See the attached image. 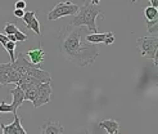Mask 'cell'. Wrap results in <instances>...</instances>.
Masks as SVG:
<instances>
[{"label": "cell", "mask_w": 158, "mask_h": 134, "mask_svg": "<svg viewBox=\"0 0 158 134\" xmlns=\"http://www.w3.org/2000/svg\"><path fill=\"white\" fill-rule=\"evenodd\" d=\"M2 112H13L14 114V108L12 105H8L5 101H3L2 103H0V114Z\"/></svg>", "instance_id": "cell-21"}, {"label": "cell", "mask_w": 158, "mask_h": 134, "mask_svg": "<svg viewBox=\"0 0 158 134\" xmlns=\"http://www.w3.org/2000/svg\"><path fill=\"white\" fill-rule=\"evenodd\" d=\"M91 4H94V5H99V0H93Z\"/></svg>", "instance_id": "cell-33"}, {"label": "cell", "mask_w": 158, "mask_h": 134, "mask_svg": "<svg viewBox=\"0 0 158 134\" xmlns=\"http://www.w3.org/2000/svg\"><path fill=\"white\" fill-rule=\"evenodd\" d=\"M63 125L54 120H45L40 127V134H63Z\"/></svg>", "instance_id": "cell-7"}, {"label": "cell", "mask_w": 158, "mask_h": 134, "mask_svg": "<svg viewBox=\"0 0 158 134\" xmlns=\"http://www.w3.org/2000/svg\"><path fill=\"white\" fill-rule=\"evenodd\" d=\"M81 32L80 27H72L71 25L63 27L58 34L60 52L67 61L77 66H91L99 56V49L95 44L82 43Z\"/></svg>", "instance_id": "cell-1"}, {"label": "cell", "mask_w": 158, "mask_h": 134, "mask_svg": "<svg viewBox=\"0 0 158 134\" xmlns=\"http://www.w3.org/2000/svg\"><path fill=\"white\" fill-rule=\"evenodd\" d=\"M99 127L106 129L107 133L109 134H118L120 132V123L114 119H107V120H102L99 123Z\"/></svg>", "instance_id": "cell-12"}, {"label": "cell", "mask_w": 158, "mask_h": 134, "mask_svg": "<svg viewBox=\"0 0 158 134\" xmlns=\"http://www.w3.org/2000/svg\"><path fill=\"white\" fill-rule=\"evenodd\" d=\"M13 14H14V17H17V18H23V15H25V11H22V9H14L13 11Z\"/></svg>", "instance_id": "cell-26"}, {"label": "cell", "mask_w": 158, "mask_h": 134, "mask_svg": "<svg viewBox=\"0 0 158 134\" xmlns=\"http://www.w3.org/2000/svg\"><path fill=\"white\" fill-rule=\"evenodd\" d=\"M136 2H138V0H131V3H132V4H134V3H136Z\"/></svg>", "instance_id": "cell-34"}, {"label": "cell", "mask_w": 158, "mask_h": 134, "mask_svg": "<svg viewBox=\"0 0 158 134\" xmlns=\"http://www.w3.org/2000/svg\"><path fill=\"white\" fill-rule=\"evenodd\" d=\"M10 93H12V98H13V101H12L10 105H12L13 108H14V114H13V115H15V114H17V110L22 106L23 101H26V99H25V92L21 89V86L15 85V88H13V89L10 90Z\"/></svg>", "instance_id": "cell-11"}, {"label": "cell", "mask_w": 158, "mask_h": 134, "mask_svg": "<svg viewBox=\"0 0 158 134\" xmlns=\"http://www.w3.org/2000/svg\"><path fill=\"white\" fill-rule=\"evenodd\" d=\"M149 2H151V6L158 9V0H149Z\"/></svg>", "instance_id": "cell-31"}, {"label": "cell", "mask_w": 158, "mask_h": 134, "mask_svg": "<svg viewBox=\"0 0 158 134\" xmlns=\"http://www.w3.org/2000/svg\"><path fill=\"white\" fill-rule=\"evenodd\" d=\"M12 67H13V70H15V71H17V72H19L21 75H26L27 71H28L30 68L35 67V65H32L30 61H27L23 53H19L18 57L15 58V61L12 63Z\"/></svg>", "instance_id": "cell-8"}, {"label": "cell", "mask_w": 158, "mask_h": 134, "mask_svg": "<svg viewBox=\"0 0 158 134\" xmlns=\"http://www.w3.org/2000/svg\"><path fill=\"white\" fill-rule=\"evenodd\" d=\"M157 23H158V13H157V15H156V18L153 19V21H147V27L148 28H151L152 26H154V25H157Z\"/></svg>", "instance_id": "cell-27"}, {"label": "cell", "mask_w": 158, "mask_h": 134, "mask_svg": "<svg viewBox=\"0 0 158 134\" xmlns=\"http://www.w3.org/2000/svg\"><path fill=\"white\" fill-rule=\"evenodd\" d=\"M26 6H27V4H26L25 0H18V2H15L14 9H22V11H25Z\"/></svg>", "instance_id": "cell-24"}, {"label": "cell", "mask_w": 158, "mask_h": 134, "mask_svg": "<svg viewBox=\"0 0 158 134\" xmlns=\"http://www.w3.org/2000/svg\"><path fill=\"white\" fill-rule=\"evenodd\" d=\"M14 36H15V39H17V41H19V43H22V41H26L27 39H28V36H27L25 32H23L22 30H19V28H18L17 31H15Z\"/></svg>", "instance_id": "cell-22"}, {"label": "cell", "mask_w": 158, "mask_h": 134, "mask_svg": "<svg viewBox=\"0 0 158 134\" xmlns=\"http://www.w3.org/2000/svg\"><path fill=\"white\" fill-rule=\"evenodd\" d=\"M25 56H27V57L30 58V62H31V63L39 67V65H41L43 62H44V59H45V57H46V54H45V52H44V49H43V46H41V45H39L37 48H35V49H30L28 52H26Z\"/></svg>", "instance_id": "cell-9"}, {"label": "cell", "mask_w": 158, "mask_h": 134, "mask_svg": "<svg viewBox=\"0 0 158 134\" xmlns=\"http://www.w3.org/2000/svg\"><path fill=\"white\" fill-rule=\"evenodd\" d=\"M5 50L9 53V57H10V63L15 61V56H14V50H15V43L13 41H8L6 46H5Z\"/></svg>", "instance_id": "cell-17"}, {"label": "cell", "mask_w": 158, "mask_h": 134, "mask_svg": "<svg viewBox=\"0 0 158 134\" xmlns=\"http://www.w3.org/2000/svg\"><path fill=\"white\" fill-rule=\"evenodd\" d=\"M158 13V9L157 8H153V6H147L145 9H144V15H145V18L147 21H153L156 18V15Z\"/></svg>", "instance_id": "cell-15"}, {"label": "cell", "mask_w": 158, "mask_h": 134, "mask_svg": "<svg viewBox=\"0 0 158 134\" xmlns=\"http://www.w3.org/2000/svg\"><path fill=\"white\" fill-rule=\"evenodd\" d=\"M107 134H109V133H107Z\"/></svg>", "instance_id": "cell-35"}, {"label": "cell", "mask_w": 158, "mask_h": 134, "mask_svg": "<svg viewBox=\"0 0 158 134\" xmlns=\"http://www.w3.org/2000/svg\"><path fill=\"white\" fill-rule=\"evenodd\" d=\"M39 86H40V85H39ZM39 86H32V88L27 89V90L25 92V99L34 102V99L36 98V94H37V89H39Z\"/></svg>", "instance_id": "cell-16"}, {"label": "cell", "mask_w": 158, "mask_h": 134, "mask_svg": "<svg viewBox=\"0 0 158 134\" xmlns=\"http://www.w3.org/2000/svg\"><path fill=\"white\" fill-rule=\"evenodd\" d=\"M153 63H154V66H156V67H158V49H157V52H156V54H154Z\"/></svg>", "instance_id": "cell-30"}, {"label": "cell", "mask_w": 158, "mask_h": 134, "mask_svg": "<svg viewBox=\"0 0 158 134\" xmlns=\"http://www.w3.org/2000/svg\"><path fill=\"white\" fill-rule=\"evenodd\" d=\"M102 15L103 17V11H102L100 5H94L89 2H85L80 9H78L77 14L73 15V19L71 22L72 27H81L86 26L91 31L93 34H98V27H97V17Z\"/></svg>", "instance_id": "cell-2"}, {"label": "cell", "mask_w": 158, "mask_h": 134, "mask_svg": "<svg viewBox=\"0 0 158 134\" xmlns=\"http://www.w3.org/2000/svg\"><path fill=\"white\" fill-rule=\"evenodd\" d=\"M72 134H90V132L86 128H80V129H76Z\"/></svg>", "instance_id": "cell-28"}, {"label": "cell", "mask_w": 158, "mask_h": 134, "mask_svg": "<svg viewBox=\"0 0 158 134\" xmlns=\"http://www.w3.org/2000/svg\"><path fill=\"white\" fill-rule=\"evenodd\" d=\"M26 75H28V76H31V77L36 79V80H39L41 84H44V83H50V81H52L50 74H49V72H46V71H44V70H41L40 67H37V66H35V67H32V68H30L27 72H26Z\"/></svg>", "instance_id": "cell-10"}, {"label": "cell", "mask_w": 158, "mask_h": 134, "mask_svg": "<svg viewBox=\"0 0 158 134\" xmlns=\"http://www.w3.org/2000/svg\"><path fill=\"white\" fill-rule=\"evenodd\" d=\"M27 28H28V30H32L36 35H41V31H40V23H39V21H37V18H36V17H35L32 21H31V23L27 26Z\"/></svg>", "instance_id": "cell-18"}, {"label": "cell", "mask_w": 158, "mask_h": 134, "mask_svg": "<svg viewBox=\"0 0 158 134\" xmlns=\"http://www.w3.org/2000/svg\"><path fill=\"white\" fill-rule=\"evenodd\" d=\"M17 30H18V27L15 26V23H13V22H8V23H5L4 32H5L6 36H8V35H14Z\"/></svg>", "instance_id": "cell-19"}, {"label": "cell", "mask_w": 158, "mask_h": 134, "mask_svg": "<svg viewBox=\"0 0 158 134\" xmlns=\"http://www.w3.org/2000/svg\"><path fill=\"white\" fill-rule=\"evenodd\" d=\"M80 6L71 3V2H63V3H58L52 11H49L48 13V21H57L62 17H66V15H76Z\"/></svg>", "instance_id": "cell-4"}, {"label": "cell", "mask_w": 158, "mask_h": 134, "mask_svg": "<svg viewBox=\"0 0 158 134\" xmlns=\"http://www.w3.org/2000/svg\"><path fill=\"white\" fill-rule=\"evenodd\" d=\"M136 46L141 57L153 61L158 49V36H141L136 40Z\"/></svg>", "instance_id": "cell-3"}, {"label": "cell", "mask_w": 158, "mask_h": 134, "mask_svg": "<svg viewBox=\"0 0 158 134\" xmlns=\"http://www.w3.org/2000/svg\"><path fill=\"white\" fill-rule=\"evenodd\" d=\"M0 129L3 130V134H27V132L23 129L21 119L17 114L14 115V120L12 124H0Z\"/></svg>", "instance_id": "cell-6"}, {"label": "cell", "mask_w": 158, "mask_h": 134, "mask_svg": "<svg viewBox=\"0 0 158 134\" xmlns=\"http://www.w3.org/2000/svg\"><path fill=\"white\" fill-rule=\"evenodd\" d=\"M52 85L50 83H44L39 86L37 89V94H36V98L34 99L32 105L35 108L37 107H41L46 103H49L50 102V97H52Z\"/></svg>", "instance_id": "cell-5"}, {"label": "cell", "mask_w": 158, "mask_h": 134, "mask_svg": "<svg viewBox=\"0 0 158 134\" xmlns=\"http://www.w3.org/2000/svg\"><path fill=\"white\" fill-rule=\"evenodd\" d=\"M114 43V35H113V32H110V31H108L107 32V37H106V41H104V44L108 46V45H112Z\"/></svg>", "instance_id": "cell-23"}, {"label": "cell", "mask_w": 158, "mask_h": 134, "mask_svg": "<svg viewBox=\"0 0 158 134\" xmlns=\"http://www.w3.org/2000/svg\"><path fill=\"white\" fill-rule=\"evenodd\" d=\"M106 37H107V32L104 34H90L86 36V41L91 43V44H98V43H104L106 41Z\"/></svg>", "instance_id": "cell-14"}, {"label": "cell", "mask_w": 158, "mask_h": 134, "mask_svg": "<svg viewBox=\"0 0 158 134\" xmlns=\"http://www.w3.org/2000/svg\"><path fill=\"white\" fill-rule=\"evenodd\" d=\"M148 32H149V34H156V32H158V23H157V25H154V26H152L151 28H148Z\"/></svg>", "instance_id": "cell-29"}, {"label": "cell", "mask_w": 158, "mask_h": 134, "mask_svg": "<svg viewBox=\"0 0 158 134\" xmlns=\"http://www.w3.org/2000/svg\"><path fill=\"white\" fill-rule=\"evenodd\" d=\"M8 41H9V40H8V36H6L5 34H2V32H0V44H2L4 48L6 46V43H8Z\"/></svg>", "instance_id": "cell-25"}, {"label": "cell", "mask_w": 158, "mask_h": 134, "mask_svg": "<svg viewBox=\"0 0 158 134\" xmlns=\"http://www.w3.org/2000/svg\"><path fill=\"white\" fill-rule=\"evenodd\" d=\"M36 14H37V12L36 11H32V12H25V15H23V22L26 23V27L31 23V21H32L35 17H36Z\"/></svg>", "instance_id": "cell-20"}, {"label": "cell", "mask_w": 158, "mask_h": 134, "mask_svg": "<svg viewBox=\"0 0 158 134\" xmlns=\"http://www.w3.org/2000/svg\"><path fill=\"white\" fill-rule=\"evenodd\" d=\"M8 40H9V41H13V43H17V39H15L14 35H8Z\"/></svg>", "instance_id": "cell-32"}, {"label": "cell", "mask_w": 158, "mask_h": 134, "mask_svg": "<svg viewBox=\"0 0 158 134\" xmlns=\"http://www.w3.org/2000/svg\"><path fill=\"white\" fill-rule=\"evenodd\" d=\"M12 63H0V85H6L9 83V74L12 71Z\"/></svg>", "instance_id": "cell-13"}]
</instances>
